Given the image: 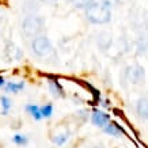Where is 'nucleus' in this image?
Masks as SVG:
<instances>
[{
	"instance_id": "obj_16",
	"label": "nucleus",
	"mask_w": 148,
	"mask_h": 148,
	"mask_svg": "<svg viewBox=\"0 0 148 148\" xmlns=\"http://www.w3.org/2000/svg\"><path fill=\"white\" fill-rule=\"evenodd\" d=\"M101 1H106V3H109V4H116V3H118V0H101Z\"/></svg>"
},
{
	"instance_id": "obj_10",
	"label": "nucleus",
	"mask_w": 148,
	"mask_h": 148,
	"mask_svg": "<svg viewBox=\"0 0 148 148\" xmlns=\"http://www.w3.org/2000/svg\"><path fill=\"white\" fill-rule=\"evenodd\" d=\"M0 105H1V109H3V116H7V113L10 112V109H11V99L8 97H5V95H1L0 97Z\"/></svg>"
},
{
	"instance_id": "obj_17",
	"label": "nucleus",
	"mask_w": 148,
	"mask_h": 148,
	"mask_svg": "<svg viewBox=\"0 0 148 148\" xmlns=\"http://www.w3.org/2000/svg\"><path fill=\"white\" fill-rule=\"evenodd\" d=\"M5 84V80H4V77H1L0 76V87H3V86Z\"/></svg>"
},
{
	"instance_id": "obj_7",
	"label": "nucleus",
	"mask_w": 148,
	"mask_h": 148,
	"mask_svg": "<svg viewBox=\"0 0 148 148\" xmlns=\"http://www.w3.org/2000/svg\"><path fill=\"white\" fill-rule=\"evenodd\" d=\"M4 88H5V91H8V92H14V94H16V92H19L21 90L25 88V82H21V83L7 82V83L4 84Z\"/></svg>"
},
{
	"instance_id": "obj_13",
	"label": "nucleus",
	"mask_w": 148,
	"mask_h": 148,
	"mask_svg": "<svg viewBox=\"0 0 148 148\" xmlns=\"http://www.w3.org/2000/svg\"><path fill=\"white\" fill-rule=\"evenodd\" d=\"M94 0H71V3L76 8H87Z\"/></svg>"
},
{
	"instance_id": "obj_6",
	"label": "nucleus",
	"mask_w": 148,
	"mask_h": 148,
	"mask_svg": "<svg viewBox=\"0 0 148 148\" xmlns=\"http://www.w3.org/2000/svg\"><path fill=\"white\" fill-rule=\"evenodd\" d=\"M102 130L106 133V135L114 136V137H120V136H121V130H120V128H118L116 124H112V122H108V124L102 128Z\"/></svg>"
},
{
	"instance_id": "obj_12",
	"label": "nucleus",
	"mask_w": 148,
	"mask_h": 148,
	"mask_svg": "<svg viewBox=\"0 0 148 148\" xmlns=\"http://www.w3.org/2000/svg\"><path fill=\"white\" fill-rule=\"evenodd\" d=\"M12 143L23 147V145H26V144L29 143V139L23 135H15V136H12Z\"/></svg>"
},
{
	"instance_id": "obj_14",
	"label": "nucleus",
	"mask_w": 148,
	"mask_h": 148,
	"mask_svg": "<svg viewBox=\"0 0 148 148\" xmlns=\"http://www.w3.org/2000/svg\"><path fill=\"white\" fill-rule=\"evenodd\" d=\"M67 140H68V133H61V135H58V136H56V137H54L53 143L57 144V145H63Z\"/></svg>"
},
{
	"instance_id": "obj_15",
	"label": "nucleus",
	"mask_w": 148,
	"mask_h": 148,
	"mask_svg": "<svg viewBox=\"0 0 148 148\" xmlns=\"http://www.w3.org/2000/svg\"><path fill=\"white\" fill-rule=\"evenodd\" d=\"M41 3H44V4H54L57 0H40Z\"/></svg>"
},
{
	"instance_id": "obj_5",
	"label": "nucleus",
	"mask_w": 148,
	"mask_h": 148,
	"mask_svg": "<svg viewBox=\"0 0 148 148\" xmlns=\"http://www.w3.org/2000/svg\"><path fill=\"white\" fill-rule=\"evenodd\" d=\"M25 110H26L30 116L36 120V121H41L44 117H42V114H41V110H40V106L38 105H36V103H29V105H26L25 106Z\"/></svg>"
},
{
	"instance_id": "obj_3",
	"label": "nucleus",
	"mask_w": 148,
	"mask_h": 148,
	"mask_svg": "<svg viewBox=\"0 0 148 148\" xmlns=\"http://www.w3.org/2000/svg\"><path fill=\"white\" fill-rule=\"evenodd\" d=\"M32 48H33V52L37 56H40V57H46V56H49L53 52L52 44H50L48 37H36L33 40Z\"/></svg>"
},
{
	"instance_id": "obj_4",
	"label": "nucleus",
	"mask_w": 148,
	"mask_h": 148,
	"mask_svg": "<svg viewBox=\"0 0 148 148\" xmlns=\"http://www.w3.org/2000/svg\"><path fill=\"white\" fill-rule=\"evenodd\" d=\"M110 120H112V118H110V114H106V113L101 112L98 109H94V112L91 114V122H92L95 126L101 128V129H102L108 122H110Z\"/></svg>"
},
{
	"instance_id": "obj_11",
	"label": "nucleus",
	"mask_w": 148,
	"mask_h": 148,
	"mask_svg": "<svg viewBox=\"0 0 148 148\" xmlns=\"http://www.w3.org/2000/svg\"><path fill=\"white\" fill-rule=\"evenodd\" d=\"M40 110H41V114H42L44 118H49V117H52V114H53V105H52V103H46L42 108H40Z\"/></svg>"
},
{
	"instance_id": "obj_2",
	"label": "nucleus",
	"mask_w": 148,
	"mask_h": 148,
	"mask_svg": "<svg viewBox=\"0 0 148 148\" xmlns=\"http://www.w3.org/2000/svg\"><path fill=\"white\" fill-rule=\"evenodd\" d=\"M42 25L44 21L40 16H29L23 21V32L27 37H37L42 30Z\"/></svg>"
},
{
	"instance_id": "obj_1",
	"label": "nucleus",
	"mask_w": 148,
	"mask_h": 148,
	"mask_svg": "<svg viewBox=\"0 0 148 148\" xmlns=\"http://www.w3.org/2000/svg\"><path fill=\"white\" fill-rule=\"evenodd\" d=\"M112 5L106 3V1H92L87 8H84L86 11V18L87 21L94 25H105V23L110 22L112 19V11H110Z\"/></svg>"
},
{
	"instance_id": "obj_9",
	"label": "nucleus",
	"mask_w": 148,
	"mask_h": 148,
	"mask_svg": "<svg viewBox=\"0 0 148 148\" xmlns=\"http://www.w3.org/2000/svg\"><path fill=\"white\" fill-rule=\"evenodd\" d=\"M49 90H50V92H52V95H53V97H56V98L63 97V88L58 86L57 82H54V80H50L49 82Z\"/></svg>"
},
{
	"instance_id": "obj_8",
	"label": "nucleus",
	"mask_w": 148,
	"mask_h": 148,
	"mask_svg": "<svg viewBox=\"0 0 148 148\" xmlns=\"http://www.w3.org/2000/svg\"><path fill=\"white\" fill-rule=\"evenodd\" d=\"M137 113L143 118H148V98H141L137 102Z\"/></svg>"
}]
</instances>
